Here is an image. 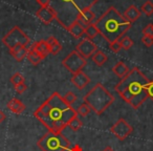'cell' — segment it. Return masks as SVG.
<instances>
[{
  "mask_svg": "<svg viewBox=\"0 0 153 151\" xmlns=\"http://www.w3.org/2000/svg\"><path fill=\"white\" fill-rule=\"evenodd\" d=\"M34 115L48 129V131L60 133L78 113L74 107L65 102L59 92L55 91L36 109Z\"/></svg>",
  "mask_w": 153,
  "mask_h": 151,
  "instance_id": "1",
  "label": "cell"
},
{
  "mask_svg": "<svg viewBox=\"0 0 153 151\" xmlns=\"http://www.w3.org/2000/svg\"><path fill=\"white\" fill-rule=\"evenodd\" d=\"M149 82L150 80L140 71V68L133 67L115 85L114 90L126 103L131 105L134 109H137L148 99L147 85Z\"/></svg>",
  "mask_w": 153,
  "mask_h": 151,
  "instance_id": "2",
  "label": "cell"
},
{
  "mask_svg": "<svg viewBox=\"0 0 153 151\" xmlns=\"http://www.w3.org/2000/svg\"><path fill=\"white\" fill-rule=\"evenodd\" d=\"M100 35L109 43L120 40L131 28L132 23L125 19L123 15L115 9L110 7L101 17L94 22Z\"/></svg>",
  "mask_w": 153,
  "mask_h": 151,
  "instance_id": "3",
  "label": "cell"
},
{
  "mask_svg": "<svg viewBox=\"0 0 153 151\" xmlns=\"http://www.w3.org/2000/svg\"><path fill=\"white\" fill-rule=\"evenodd\" d=\"M84 102L89 105L91 110L97 115H101L114 102V97L105 88V86L101 83H97L84 97Z\"/></svg>",
  "mask_w": 153,
  "mask_h": 151,
  "instance_id": "4",
  "label": "cell"
},
{
  "mask_svg": "<svg viewBox=\"0 0 153 151\" xmlns=\"http://www.w3.org/2000/svg\"><path fill=\"white\" fill-rule=\"evenodd\" d=\"M37 146L42 151H66L69 149L70 141L60 133L48 131L37 142Z\"/></svg>",
  "mask_w": 153,
  "mask_h": 151,
  "instance_id": "5",
  "label": "cell"
},
{
  "mask_svg": "<svg viewBox=\"0 0 153 151\" xmlns=\"http://www.w3.org/2000/svg\"><path fill=\"white\" fill-rule=\"evenodd\" d=\"M2 42L9 49L13 48L18 45L27 46L30 42V39L19 26H14L7 35L2 38Z\"/></svg>",
  "mask_w": 153,
  "mask_h": 151,
  "instance_id": "6",
  "label": "cell"
},
{
  "mask_svg": "<svg viewBox=\"0 0 153 151\" xmlns=\"http://www.w3.org/2000/svg\"><path fill=\"white\" fill-rule=\"evenodd\" d=\"M87 61L85 58H83L78 51L74 49L68 56H66L63 60H62V65L70 71L72 74L80 72L83 70V68L86 66Z\"/></svg>",
  "mask_w": 153,
  "mask_h": 151,
  "instance_id": "7",
  "label": "cell"
},
{
  "mask_svg": "<svg viewBox=\"0 0 153 151\" xmlns=\"http://www.w3.org/2000/svg\"><path fill=\"white\" fill-rule=\"evenodd\" d=\"M110 131L117 140L120 141H125L130 134L133 131L132 126L126 121L125 119L121 118L114 123V125L110 128Z\"/></svg>",
  "mask_w": 153,
  "mask_h": 151,
  "instance_id": "8",
  "label": "cell"
},
{
  "mask_svg": "<svg viewBox=\"0 0 153 151\" xmlns=\"http://www.w3.org/2000/svg\"><path fill=\"white\" fill-rule=\"evenodd\" d=\"M76 51L80 54L83 58L88 59V58H91L94 55L97 51H98V46L97 44L89 38H85L79 42V44L76 45Z\"/></svg>",
  "mask_w": 153,
  "mask_h": 151,
  "instance_id": "9",
  "label": "cell"
},
{
  "mask_svg": "<svg viewBox=\"0 0 153 151\" xmlns=\"http://www.w3.org/2000/svg\"><path fill=\"white\" fill-rule=\"evenodd\" d=\"M36 17H38V19L41 20L44 24H51L53 19H57L58 21L61 23L60 19L57 17V14H56L55 10H53L51 5L46 7H40V9L36 12Z\"/></svg>",
  "mask_w": 153,
  "mask_h": 151,
  "instance_id": "10",
  "label": "cell"
},
{
  "mask_svg": "<svg viewBox=\"0 0 153 151\" xmlns=\"http://www.w3.org/2000/svg\"><path fill=\"white\" fill-rule=\"evenodd\" d=\"M96 17L94 12L90 10V7H84V9H81L76 15V19L84 28L88 25L90 23H94V19Z\"/></svg>",
  "mask_w": 153,
  "mask_h": 151,
  "instance_id": "11",
  "label": "cell"
},
{
  "mask_svg": "<svg viewBox=\"0 0 153 151\" xmlns=\"http://www.w3.org/2000/svg\"><path fill=\"white\" fill-rule=\"evenodd\" d=\"M70 82L74 84V87H76L78 89L81 90L83 88H85L90 83V78L88 77L85 72L80 71L72 76L71 79H70Z\"/></svg>",
  "mask_w": 153,
  "mask_h": 151,
  "instance_id": "12",
  "label": "cell"
},
{
  "mask_svg": "<svg viewBox=\"0 0 153 151\" xmlns=\"http://www.w3.org/2000/svg\"><path fill=\"white\" fill-rule=\"evenodd\" d=\"M66 30H67L74 38H81V37L85 34V28H84L78 20H74L70 25L66 26Z\"/></svg>",
  "mask_w": 153,
  "mask_h": 151,
  "instance_id": "13",
  "label": "cell"
},
{
  "mask_svg": "<svg viewBox=\"0 0 153 151\" xmlns=\"http://www.w3.org/2000/svg\"><path fill=\"white\" fill-rule=\"evenodd\" d=\"M10 54L14 57V59L18 62H21L27 57L28 54V48L25 46H21V45H18L13 48L10 49Z\"/></svg>",
  "mask_w": 153,
  "mask_h": 151,
  "instance_id": "14",
  "label": "cell"
},
{
  "mask_svg": "<svg viewBox=\"0 0 153 151\" xmlns=\"http://www.w3.org/2000/svg\"><path fill=\"white\" fill-rule=\"evenodd\" d=\"M7 107L9 110H11L15 115H21L24 110H25V105L21 102L19 99H12L7 102Z\"/></svg>",
  "mask_w": 153,
  "mask_h": 151,
  "instance_id": "15",
  "label": "cell"
},
{
  "mask_svg": "<svg viewBox=\"0 0 153 151\" xmlns=\"http://www.w3.org/2000/svg\"><path fill=\"white\" fill-rule=\"evenodd\" d=\"M124 17L127 21H129L130 23L135 22L138 18L140 17V11L135 7V5H130L126 9V11L124 12Z\"/></svg>",
  "mask_w": 153,
  "mask_h": 151,
  "instance_id": "16",
  "label": "cell"
},
{
  "mask_svg": "<svg viewBox=\"0 0 153 151\" xmlns=\"http://www.w3.org/2000/svg\"><path fill=\"white\" fill-rule=\"evenodd\" d=\"M32 48L35 49L39 55L42 56L43 59H45V58L47 57V55L51 54L49 53V46H48V44H47L46 40H41V41H38V42L34 43Z\"/></svg>",
  "mask_w": 153,
  "mask_h": 151,
  "instance_id": "17",
  "label": "cell"
},
{
  "mask_svg": "<svg viewBox=\"0 0 153 151\" xmlns=\"http://www.w3.org/2000/svg\"><path fill=\"white\" fill-rule=\"evenodd\" d=\"M46 42L49 46V53H51V55L56 56L62 51V45L60 44V42L53 36L48 37V39L46 40Z\"/></svg>",
  "mask_w": 153,
  "mask_h": 151,
  "instance_id": "18",
  "label": "cell"
},
{
  "mask_svg": "<svg viewBox=\"0 0 153 151\" xmlns=\"http://www.w3.org/2000/svg\"><path fill=\"white\" fill-rule=\"evenodd\" d=\"M112 71L114 72V74L117 76V77L122 78V79H123L126 74L129 72V68H128V66L126 65L124 62L120 61L112 67Z\"/></svg>",
  "mask_w": 153,
  "mask_h": 151,
  "instance_id": "19",
  "label": "cell"
},
{
  "mask_svg": "<svg viewBox=\"0 0 153 151\" xmlns=\"http://www.w3.org/2000/svg\"><path fill=\"white\" fill-rule=\"evenodd\" d=\"M91 60H92V62L96 63L98 66H102L108 61V57H107L102 51H99L98 49V51L94 53V55L91 57Z\"/></svg>",
  "mask_w": 153,
  "mask_h": 151,
  "instance_id": "20",
  "label": "cell"
},
{
  "mask_svg": "<svg viewBox=\"0 0 153 151\" xmlns=\"http://www.w3.org/2000/svg\"><path fill=\"white\" fill-rule=\"evenodd\" d=\"M27 60L30 62V63L33 64V65H38L39 63H40L41 61L43 60V57L41 55H39L38 53H37L35 49L33 48H30L28 49V54H27Z\"/></svg>",
  "mask_w": 153,
  "mask_h": 151,
  "instance_id": "21",
  "label": "cell"
},
{
  "mask_svg": "<svg viewBox=\"0 0 153 151\" xmlns=\"http://www.w3.org/2000/svg\"><path fill=\"white\" fill-rule=\"evenodd\" d=\"M85 34L89 39H94V38H96L98 35H100V32H99V30L96 26V24L90 23L85 28Z\"/></svg>",
  "mask_w": 153,
  "mask_h": 151,
  "instance_id": "22",
  "label": "cell"
},
{
  "mask_svg": "<svg viewBox=\"0 0 153 151\" xmlns=\"http://www.w3.org/2000/svg\"><path fill=\"white\" fill-rule=\"evenodd\" d=\"M82 126H83V122L78 118V115L72 118L69 123H68V127H69L72 131H78V130L81 129Z\"/></svg>",
  "mask_w": 153,
  "mask_h": 151,
  "instance_id": "23",
  "label": "cell"
},
{
  "mask_svg": "<svg viewBox=\"0 0 153 151\" xmlns=\"http://www.w3.org/2000/svg\"><path fill=\"white\" fill-rule=\"evenodd\" d=\"M90 111H91V108H90L89 105H87L85 102L80 105V106L78 107V109H76V113L79 115H81V117H87L90 113Z\"/></svg>",
  "mask_w": 153,
  "mask_h": 151,
  "instance_id": "24",
  "label": "cell"
},
{
  "mask_svg": "<svg viewBox=\"0 0 153 151\" xmlns=\"http://www.w3.org/2000/svg\"><path fill=\"white\" fill-rule=\"evenodd\" d=\"M120 42H121L122 48L125 49V51H129L132 47V45H133V41L128 36H124L122 39H120Z\"/></svg>",
  "mask_w": 153,
  "mask_h": 151,
  "instance_id": "25",
  "label": "cell"
},
{
  "mask_svg": "<svg viewBox=\"0 0 153 151\" xmlns=\"http://www.w3.org/2000/svg\"><path fill=\"white\" fill-rule=\"evenodd\" d=\"M142 12L146 14L147 16H151L153 14V3L151 1H146L144 4L142 5Z\"/></svg>",
  "mask_w": 153,
  "mask_h": 151,
  "instance_id": "26",
  "label": "cell"
},
{
  "mask_svg": "<svg viewBox=\"0 0 153 151\" xmlns=\"http://www.w3.org/2000/svg\"><path fill=\"white\" fill-rule=\"evenodd\" d=\"M11 83L13 84L14 86H17V85H19V84H21V83H24L23 76H22L21 74H19V72H16V74H14L13 76H12V78H11Z\"/></svg>",
  "mask_w": 153,
  "mask_h": 151,
  "instance_id": "27",
  "label": "cell"
},
{
  "mask_svg": "<svg viewBox=\"0 0 153 151\" xmlns=\"http://www.w3.org/2000/svg\"><path fill=\"white\" fill-rule=\"evenodd\" d=\"M63 98H64V100H65V102L67 103L68 105H70V106H72V104L76 101V96L72 91L66 92Z\"/></svg>",
  "mask_w": 153,
  "mask_h": 151,
  "instance_id": "28",
  "label": "cell"
},
{
  "mask_svg": "<svg viewBox=\"0 0 153 151\" xmlns=\"http://www.w3.org/2000/svg\"><path fill=\"white\" fill-rule=\"evenodd\" d=\"M109 48H110V51H113V53H115V54L119 53V51L122 49L121 42H120V40H117V41H114V42L109 43Z\"/></svg>",
  "mask_w": 153,
  "mask_h": 151,
  "instance_id": "29",
  "label": "cell"
},
{
  "mask_svg": "<svg viewBox=\"0 0 153 151\" xmlns=\"http://www.w3.org/2000/svg\"><path fill=\"white\" fill-rule=\"evenodd\" d=\"M143 35H144V36L153 37V24H148V25L143 30Z\"/></svg>",
  "mask_w": 153,
  "mask_h": 151,
  "instance_id": "30",
  "label": "cell"
},
{
  "mask_svg": "<svg viewBox=\"0 0 153 151\" xmlns=\"http://www.w3.org/2000/svg\"><path fill=\"white\" fill-rule=\"evenodd\" d=\"M142 42H143V44H145L146 46H148V47L152 46V45H153V37H150V36H143Z\"/></svg>",
  "mask_w": 153,
  "mask_h": 151,
  "instance_id": "31",
  "label": "cell"
},
{
  "mask_svg": "<svg viewBox=\"0 0 153 151\" xmlns=\"http://www.w3.org/2000/svg\"><path fill=\"white\" fill-rule=\"evenodd\" d=\"M15 89H16V91H17V94H24V92L26 91V89H27V86H26L25 83H21V84H19V85L15 86Z\"/></svg>",
  "mask_w": 153,
  "mask_h": 151,
  "instance_id": "32",
  "label": "cell"
},
{
  "mask_svg": "<svg viewBox=\"0 0 153 151\" xmlns=\"http://www.w3.org/2000/svg\"><path fill=\"white\" fill-rule=\"evenodd\" d=\"M147 94H148V98L153 101V81H150L147 85Z\"/></svg>",
  "mask_w": 153,
  "mask_h": 151,
  "instance_id": "33",
  "label": "cell"
},
{
  "mask_svg": "<svg viewBox=\"0 0 153 151\" xmlns=\"http://www.w3.org/2000/svg\"><path fill=\"white\" fill-rule=\"evenodd\" d=\"M37 2L41 5V7H46L51 5V0H37Z\"/></svg>",
  "mask_w": 153,
  "mask_h": 151,
  "instance_id": "34",
  "label": "cell"
},
{
  "mask_svg": "<svg viewBox=\"0 0 153 151\" xmlns=\"http://www.w3.org/2000/svg\"><path fill=\"white\" fill-rule=\"evenodd\" d=\"M5 119H7V115H5V113L3 112V111L0 110V124L2 123V122H4Z\"/></svg>",
  "mask_w": 153,
  "mask_h": 151,
  "instance_id": "35",
  "label": "cell"
},
{
  "mask_svg": "<svg viewBox=\"0 0 153 151\" xmlns=\"http://www.w3.org/2000/svg\"><path fill=\"white\" fill-rule=\"evenodd\" d=\"M70 151H83V149L81 148V147H80V145H74V147H72L71 149H70Z\"/></svg>",
  "mask_w": 153,
  "mask_h": 151,
  "instance_id": "36",
  "label": "cell"
},
{
  "mask_svg": "<svg viewBox=\"0 0 153 151\" xmlns=\"http://www.w3.org/2000/svg\"><path fill=\"white\" fill-rule=\"evenodd\" d=\"M62 1H64V2H71V3H72V4H74V7H76V2H74V0H62Z\"/></svg>",
  "mask_w": 153,
  "mask_h": 151,
  "instance_id": "37",
  "label": "cell"
},
{
  "mask_svg": "<svg viewBox=\"0 0 153 151\" xmlns=\"http://www.w3.org/2000/svg\"><path fill=\"white\" fill-rule=\"evenodd\" d=\"M102 151H114V150H113V149L111 148L110 146H107L106 148H104V149H103Z\"/></svg>",
  "mask_w": 153,
  "mask_h": 151,
  "instance_id": "38",
  "label": "cell"
}]
</instances>
